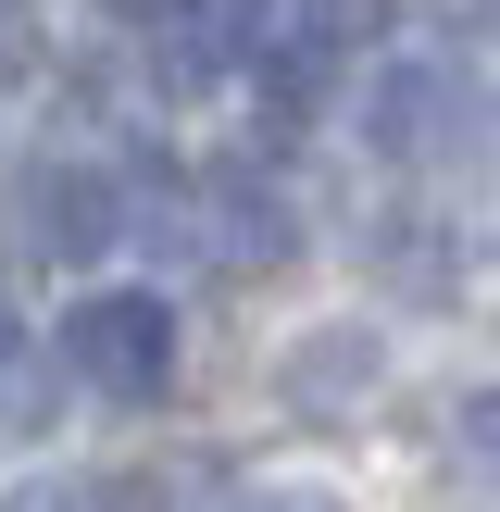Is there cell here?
<instances>
[{"instance_id": "obj_1", "label": "cell", "mask_w": 500, "mask_h": 512, "mask_svg": "<svg viewBox=\"0 0 500 512\" xmlns=\"http://www.w3.org/2000/svg\"><path fill=\"white\" fill-rule=\"evenodd\" d=\"M488 138V100L450 50H400V63L363 75V150L375 163H475Z\"/></svg>"}, {"instance_id": "obj_2", "label": "cell", "mask_w": 500, "mask_h": 512, "mask_svg": "<svg viewBox=\"0 0 500 512\" xmlns=\"http://www.w3.org/2000/svg\"><path fill=\"white\" fill-rule=\"evenodd\" d=\"M50 363H63L75 388H100V400H163L175 388V313H163V288H88L63 313V338H50Z\"/></svg>"}, {"instance_id": "obj_3", "label": "cell", "mask_w": 500, "mask_h": 512, "mask_svg": "<svg viewBox=\"0 0 500 512\" xmlns=\"http://www.w3.org/2000/svg\"><path fill=\"white\" fill-rule=\"evenodd\" d=\"M188 238L213 250V263H238V275H275V263H300V213H288V188H275L263 163H213L188 188Z\"/></svg>"}, {"instance_id": "obj_4", "label": "cell", "mask_w": 500, "mask_h": 512, "mask_svg": "<svg viewBox=\"0 0 500 512\" xmlns=\"http://www.w3.org/2000/svg\"><path fill=\"white\" fill-rule=\"evenodd\" d=\"M375 388H388V338H375L363 313L300 325V338H288V363H275V400H288L300 425H350Z\"/></svg>"}, {"instance_id": "obj_5", "label": "cell", "mask_w": 500, "mask_h": 512, "mask_svg": "<svg viewBox=\"0 0 500 512\" xmlns=\"http://www.w3.org/2000/svg\"><path fill=\"white\" fill-rule=\"evenodd\" d=\"M125 238V175L113 163H38L25 175V250L38 263H100Z\"/></svg>"}, {"instance_id": "obj_6", "label": "cell", "mask_w": 500, "mask_h": 512, "mask_svg": "<svg viewBox=\"0 0 500 512\" xmlns=\"http://www.w3.org/2000/svg\"><path fill=\"white\" fill-rule=\"evenodd\" d=\"M400 25V0H275V50H300V63L338 75L350 50H375Z\"/></svg>"}, {"instance_id": "obj_7", "label": "cell", "mask_w": 500, "mask_h": 512, "mask_svg": "<svg viewBox=\"0 0 500 512\" xmlns=\"http://www.w3.org/2000/svg\"><path fill=\"white\" fill-rule=\"evenodd\" d=\"M63 388H75V375L50 363V350H25V338H13V350H0V438H38V425L63 413Z\"/></svg>"}, {"instance_id": "obj_8", "label": "cell", "mask_w": 500, "mask_h": 512, "mask_svg": "<svg viewBox=\"0 0 500 512\" xmlns=\"http://www.w3.org/2000/svg\"><path fill=\"white\" fill-rule=\"evenodd\" d=\"M450 463L500 488V388H463V400H450Z\"/></svg>"}, {"instance_id": "obj_9", "label": "cell", "mask_w": 500, "mask_h": 512, "mask_svg": "<svg viewBox=\"0 0 500 512\" xmlns=\"http://www.w3.org/2000/svg\"><path fill=\"white\" fill-rule=\"evenodd\" d=\"M25 512H113V500H100V488H38Z\"/></svg>"}, {"instance_id": "obj_10", "label": "cell", "mask_w": 500, "mask_h": 512, "mask_svg": "<svg viewBox=\"0 0 500 512\" xmlns=\"http://www.w3.org/2000/svg\"><path fill=\"white\" fill-rule=\"evenodd\" d=\"M238 512H338V500H313V488H263V500H238Z\"/></svg>"}, {"instance_id": "obj_11", "label": "cell", "mask_w": 500, "mask_h": 512, "mask_svg": "<svg viewBox=\"0 0 500 512\" xmlns=\"http://www.w3.org/2000/svg\"><path fill=\"white\" fill-rule=\"evenodd\" d=\"M100 13H113V25H163L175 0H100Z\"/></svg>"}, {"instance_id": "obj_12", "label": "cell", "mask_w": 500, "mask_h": 512, "mask_svg": "<svg viewBox=\"0 0 500 512\" xmlns=\"http://www.w3.org/2000/svg\"><path fill=\"white\" fill-rule=\"evenodd\" d=\"M0 350H13V300H0Z\"/></svg>"}]
</instances>
